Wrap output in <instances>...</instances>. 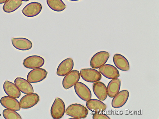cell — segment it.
<instances>
[{
    "mask_svg": "<svg viewBox=\"0 0 159 119\" xmlns=\"http://www.w3.org/2000/svg\"><path fill=\"white\" fill-rule=\"evenodd\" d=\"M66 114L75 119L86 118L88 114V111L84 106L79 104H73L67 108L66 111Z\"/></svg>",
    "mask_w": 159,
    "mask_h": 119,
    "instance_id": "1",
    "label": "cell"
},
{
    "mask_svg": "<svg viewBox=\"0 0 159 119\" xmlns=\"http://www.w3.org/2000/svg\"><path fill=\"white\" fill-rule=\"evenodd\" d=\"M110 56L109 53L107 51H101L97 53L91 60V67L93 69L99 68L107 62Z\"/></svg>",
    "mask_w": 159,
    "mask_h": 119,
    "instance_id": "2",
    "label": "cell"
},
{
    "mask_svg": "<svg viewBox=\"0 0 159 119\" xmlns=\"http://www.w3.org/2000/svg\"><path fill=\"white\" fill-rule=\"evenodd\" d=\"M65 111V105L63 101L57 98L51 109V115L53 118L59 119L64 116Z\"/></svg>",
    "mask_w": 159,
    "mask_h": 119,
    "instance_id": "3",
    "label": "cell"
},
{
    "mask_svg": "<svg viewBox=\"0 0 159 119\" xmlns=\"http://www.w3.org/2000/svg\"><path fill=\"white\" fill-rule=\"evenodd\" d=\"M80 74L84 81L90 83L99 82L102 77L99 72L93 69H82L80 71Z\"/></svg>",
    "mask_w": 159,
    "mask_h": 119,
    "instance_id": "4",
    "label": "cell"
},
{
    "mask_svg": "<svg viewBox=\"0 0 159 119\" xmlns=\"http://www.w3.org/2000/svg\"><path fill=\"white\" fill-rule=\"evenodd\" d=\"M44 63L45 60L43 58L39 56L33 55L24 60L23 64L25 68L33 69L41 68Z\"/></svg>",
    "mask_w": 159,
    "mask_h": 119,
    "instance_id": "5",
    "label": "cell"
},
{
    "mask_svg": "<svg viewBox=\"0 0 159 119\" xmlns=\"http://www.w3.org/2000/svg\"><path fill=\"white\" fill-rule=\"evenodd\" d=\"M80 78V74L79 71L74 70L65 75L63 81V88L67 90L74 86L79 81Z\"/></svg>",
    "mask_w": 159,
    "mask_h": 119,
    "instance_id": "6",
    "label": "cell"
},
{
    "mask_svg": "<svg viewBox=\"0 0 159 119\" xmlns=\"http://www.w3.org/2000/svg\"><path fill=\"white\" fill-rule=\"evenodd\" d=\"M42 8L41 4L33 2L25 6L22 10V12L25 16L32 18L38 15L41 11Z\"/></svg>",
    "mask_w": 159,
    "mask_h": 119,
    "instance_id": "7",
    "label": "cell"
},
{
    "mask_svg": "<svg viewBox=\"0 0 159 119\" xmlns=\"http://www.w3.org/2000/svg\"><path fill=\"white\" fill-rule=\"evenodd\" d=\"M48 72L43 68H36L28 73L27 81L31 83H36L43 81L46 77Z\"/></svg>",
    "mask_w": 159,
    "mask_h": 119,
    "instance_id": "8",
    "label": "cell"
},
{
    "mask_svg": "<svg viewBox=\"0 0 159 119\" xmlns=\"http://www.w3.org/2000/svg\"><path fill=\"white\" fill-rule=\"evenodd\" d=\"M39 100V97L37 94H27L24 96L20 101L21 108L23 109L32 108L38 103Z\"/></svg>",
    "mask_w": 159,
    "mask_h": 119,
    "instance_id": "9",
    "label": "cell"
},
{
    "mask_svg": "<svg viewBox=\"0 0 159 119\" xmlns=\"http://www.w3.org/2000/svg\"><path fill=\"white\" fill-rule=\"evenodd\" d=\"M75 85V93L80 98L85 101L91 99V92L87 86L81 82H78Z\"/></svg>",
    "mask_w": 159,
    "mask_h": 119,
    "instance_id": "10",
    "label": "cell"
},
{
    "mask_svg": "<svg viewBox=\"0 0 159 119\" xmlns=\"http://www.w3.org/2000/svg\"><path fill=\"white\" fill-rule=\"evenodd\" d=\"M99 71L103 76L109 79H115L120 76L117 69L111 64L104 65L99 68Z\"/></svg>",
    "mask_w": 159,
    "mask_h": 119,
    "instance_id": "11",
    "label": "cell"
},
{
    "mask_svg": "<svg viewBox=\"0 0 159 119\" xmlns=\"http://www.w3.org/2000/svg\"><path fill=\"white\" fill-rule=\"evenodd\" d=\"M129 93L127 90L121 91L114 97L112 102V106L114 108H119L123 106L128 99Z\"/></svg>",
    "mask_w": 159,
    "mask_h": 119,
    "instance_id": "12",
    "label": "cell"
},
{
    "mask_svg": "<svg viewBox=\"0 0 159 119\" xmlns=\"http://www.w3.org/2000/svg\"><path fill=\"white\" fill-rule=\"evenodd\" d=\"M74 66V63L72 59H66L59 65L57 70V74L60 76H64L72 71Z\"/></svg>",
    "mask_w": 159,
    "mask_h": 119,
    "instance_id": "13",
    "label": "cell"
},
{
    "mask_svg": "<svg viewBox=\"0 0 159 119\" xmlns=\"http://www.w3.org/2000/svg\"><path fill=\"white\" fill-rule=\"evenodd\" d=\"M11 43L16 48L21 51L29 50L33 46L32 42L28 39L25 38L12 37Z\"/></svg>",
    "mask_w": 159,
    "mask_h": 119,
    "instance_id": "14",
    "label": "cell"
},
{
    "mask_svg": "<svg viewBox=\"0 0 159 119\" xmlns=\"http://www.w3.org/2000/svg\"><path fill=\"white\" fill-rule=\"evenodd\" d=\"M0 103L6 108L16 111H19L20 110V103L16 98L4 96L0 100Z\"/></svg>",
    "mask_w": 159,
    "mask_h": 119,
    "instance_id": "15",
    "label": "cell"
},
{
    "mask_svg": "<svg viewBox=\"0 0 159 119\" xmlns=\"http://www.w3.org/2000/svg\"><path fill=\"white\" fill-rule=\"evenodd\" d=\"M15 85L22 93L25 94L33 93L34 89L32 85L25 79L17 77L15 80Z\"/></svg>",
    "mask_w": 159,
    "mask_h": 119,
    "instance_id": "16",
    "label": "cell"
},
{
    "mask_svg": "<svg viewBox=\"0 0 159 119\" xmlns=\"http://www.w3.org/2000/svg\"><path fill=\"white\" fill-rule=\"evenodd\" d=\"M94 93L100 100H105L107 98V88L105 84L101 82H97L93 85Z\"/></svg>",
    "mask_w": 159,
    "mask_h": 119,
    "instance_id": "17",
    "label": "cell"
},
{
    "mask_svg": "<svg viewBox=\"0 0 159 119\" xmlns=\"http://www.w3.org/2000/svg\"><path fill=\"white\" fill-rule=\"evenodd\" d=\"M86 105L87 108L95 113L102 112L107 108V106L102 101L96 99H90L87 101Z\"/></svg>",
    "mask_w": 159,
    "mask_h": 119,
    "instance_id": "18",
    "label": "cell"
},
{
    "mask_svg": "<svg viewBox=\"0 0 159 119\" xmlns=\"http://www.w3.org/2000/svg\"><path fill=\"white\" fill-rule=\"evenodd\" d=\"M3 89L5 93L9 96L16 99L21 96L20 91L14 83L6 81L3 85Z\"/></svg>",
    "mask_w": 159,
    "mask_h": 119,
    "instance_id": "19",
    "label": "cell"
},
{
    "mask_svg": "<svg viewBox=\"0 0 159 119\" xmlns=\"http://www.w3.org/2000/svg\"><path fill=\"white\" fill-rule=\"evenodd\" d=\"M113 61L116 67L123 71H127L129 69V64L127 60L122 55L116 54L113 58Z\"/></svg>",
    "mask_w": 159,
    "mask_h": 119,
    "instance_id": "20",
    "label": "cell"
},
{
    "mask_svg": "<svg viewBox=\"0 0 159 119\" xmlns=\"http://www.w3.org/2000/svg\"><path fill=\"white\" fill-rule=\"evenodd\" d=\"M121 86V80L117 78L112 79L109 83L107 88V94L111 98L114 97L119 92Z\"/></svg>",
    "mask_w": 159,
    "mask_h": 119,
    "instance_id": "21",
    "label": "cell"
},
{
    "mask_svg": "<svg viewBox=\"0 0 159 119\" xmlns=\"http://www.w3.org/2000/svg\"><path fill=\"white\" fill-rule=\"evenodd\" d=\"M21 0H8L4 4L3 9L6 13H11L18 9L22 5Z\"/></svg>",
    "mask_w": 159,
    "mask_h": 119,
    "instance_id": "22",
    "label": "cell"
},
{
    "mask_svg": "<svg viewBox=\"0 0 159 119\" xmlns=\"http://www.w3.org/2000/svg\"><path fill=\"white\" fill-rule=\"evenodd\" d=\"M47 3L51 9L57 12L62 11L66 7L62 0H47Z\"/></svg>",
    "mask_w": 159,
    "mask_h": 119,
    "instance_id": "23",
    "label": "cell"
},
{
    "mask_svg": "<svg viewBox=\"0 0 159 119\" xmlns=\"http://www.w3.org/2000/svg\"><path fill=\"white\" fill-rule=\"evenodd\" d=\"M3 115L6 119H20L22 118L17 112L14 110L7 109L3 112Z\"/></svg>",
    "mask_w": 159,
    "mask_h": 119,
    "instance_id": "24",
    "label": "cell"
},
{
    "mask_svg": "<svg viewBox=\"0 0 159 119\" xmlns=\"http://www.w3.org/2000/svg\"><path fill=\"white\" fill-rule=\"evenodd\" d=\"M93 119H110L108 116L104 114L102 112L95 113L93 116Z\"/></svg>",
    "mask_w": 159,
    "mask_h": 119,
    "instance_id": "25",
    "label": "cell"
},
{
    "mask_svg": "<svg viewBox=\"0 0 159 119\" xmlns=\"http://www.w3.org/2000/svg\"><path fill=\"white\" fill-rule=\"evenodd\" d=\"M8 0H0V4H2L6 2Z\"/></svg>",
    "mask_w": 159,
    "mask_h": 119,
    "instance_id": "26",
    "label": "cell"
},
{
    "mask_svg": "<svg viewBox=\"0 0 159 119\" xmlns=\"http://www.w3.org/2000/svg\"><path fill=\"white\" fill-rule=\"evenodd\" d=\"M21 1L25 2H27L30 1V0H21Z\"/></svg>",
    "mask_w": 159,
    "mask_h": 119,
    "instance_id": "27",
    "label": "cell"
},
{
    "mask_svg": "<svg viewBox=\"0 0 159 119\" xmlns=\"http://www.w3.org/2000/svg\"><path fill=\"white\" fill-rule=\"evenodd\" d=\"M69 1H80V0H69Z\"/></svg>",
    "mask_w": 159,
    "mask_h": 119,
    "instance_id": "28",
    "label": "cell"
}]
</instances>
